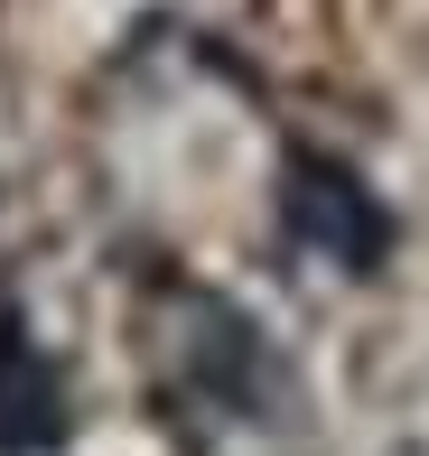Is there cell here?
<instances>
[{
	"label": "cell",
	"instance_id": "cell-2",
	"mask_svg": "<svg viewBox=\"0 0 429 456\" xmlns=\"http://www.w3.org/2000/svg\"><path fill=\"white\" fill-rule=\"evenodd\" d=\"M66 438V382L29 345V326L0 317V456H47Z\"/></svg>",
	"mask_w": 429,
	"mask_h": 456
},
{
	"label": "cell",
	"instance_id": "cell-1",
	"mask_svg": "<svg viewBox=\"0 0 429 456\" xmlns=\"http://www.w3.org/2000/svg\"><path fill=\"white\" fill-rule=\"evenodd\" d=\"M280 233L299 242V252H318V261H336V271H383V252H392V205L374 196L345 159H326V150H290L280 159Z\"/></svg>",
	"mask_w": 429,
	"mask_h": 456
}]
</instances>
